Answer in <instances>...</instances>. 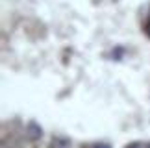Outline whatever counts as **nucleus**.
I'll list each match as a JSON object with an SVG mask.
<instances>
[{"mask_svg": "<svg viewBox=\"0 0 150 148\" xmlns=\"http://www.w3.org/2000/svg\"><path fill=\"white\" fill-rule=\"evenodd\" d=\"M145 33L150 37V15H148V19H146V22H145Z\"/></svg>", "mask_w": 150, "mask_h": 148, "instance_id": "obj_2", "label": "nucleus"}, {"mask_svg": "<svg viewBox=\"0 0 150 148\" xmlns=\"http://www.w3.org/2000/svg\"><path fill=\"white\" fill-rule=\"evenodd\" d=\"M28 133H30V135H28L30 139H39L43 135L41 133V128H39L35 122H30V124H28Z\"/></svg>", "mask_w": 150, "mask_h": 148, "instance_id": "obj_1", "label": "nucleus"}]
</instances>
